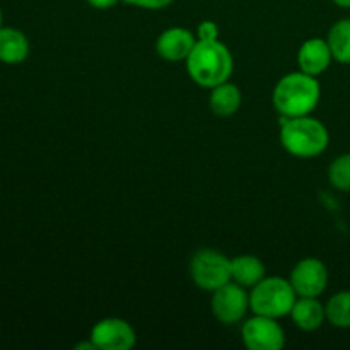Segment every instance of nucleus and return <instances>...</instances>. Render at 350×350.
<instances>
[{"instance_id": "1", "label": "nucleus", "mask_w": 350, "mask_h": 350, "mask_svg": "<svg viewBox=\"0 0 350 350\" xmlns=\"http://www.w3.org/2000/svg\"><path fill=\"white\" fill-rule=\"evenodd\" d=\"M320 98L321 85L318 79L303 70L280 77L272 91L273 108L286 118L311 115L317 109Z\"/></svg>"}, {"instance_id": "2", "label": "nucleus", "mask_w": 350, "mask_h": 350, "mask_svg": "<svg viewBox=\"0 0 350 350\" xmlns=\"http://www.w3.org/2000/svg\"><path fill=\"white\" fill-rule=\"evenodd\" d=\"M185 62L191 81L207 89L229 81L234 70V58L231 50L219 40L197 41Z\"/></svg>"}, {"instance_id": "3", "label": "nucleus", "mask_w": 350, "mask_h": 350, "mask_svg": "<svg viewBox=\"0 0 350 350\" xmlns=\"http://www.w3.org/2000/svg\"><path fill=\"white\" fill-rule=\"evenodd\" d=\"M330 144V132L311 115L280 120V146L291 156L313 159L321 156Z\"/></svg>"}, {"instance_id": "4", "label": "nucleus", "mask_w": 350, "mask_h": 350, "mask_svg": "<svg viewBox=\"0 0 350 350\" xmlns=\"http://www.w3.org/2000/svg\"><path fill=\"white\" fill-rule=\"evenodd\" d=\"M297 294L289 279L284 277H263L250 293V310L253 314L280 318L287 317L293 311Z\"/></svg>"}, {"instance_id": "5", "label": "nucleus", "mask_w": 350, "mask_h": 350, "mask_svg": "<svg viewBox=\"0 0 350 350\" xmlns=\"http://www.w3.org/2000/svg\"><path fill=\"white\" fill-rule=\"evenodd\" d=\"M190 277L197 287L214 293L231 282V258L217 250H198L190 260Z\"/></svg>"}, {"instance_id": "6", "label": "nucleus", "mask_w": 350, "mask_h": 350, "mask_svg": "<svg viewBox=\"0 0 350 350\" xmlns=\"http://www.w3.org/2000/svg\"><path fill=\"white\" fill-rule=\"evenodd\" d=\"M212 314L222 325H236L245 320L250 310V294L246 287L236 282H228L212 293Z\"/></svg>"}, {"instance_id": "7", "label": "nucleus", "mask_w": 350, "mask_h": 350, "mask_svg": "<svg viewBox=\"0 0 350 350\" xmlns=\"http://www.w3.org/2000/svg\"><path fill=\"white\" fill-rule=\"evenodd\" d=\"M243 344L250 350H280L286 345V332L277 318L253 314L241 328Z\"/></svg>"}, {"instance_id": "8", "label": "nucleus", "mask_w": 350, "mask_h": 350, "mask_svg": "<svg viewBox=\"0 0 350 350\" xmlns=\"http://www.w3.org/2000/svg\"><path fill=\"white\" fill-rule=\"evenodd\" d=\"M92 344L99 350H130L137 344L132 325L122 318H105L92 327Z\"/></svg>"}, {"instance_id": "9", "label": "nucleus", "mask_w": 350, "mask_h": 350, "mask_svg": "<svg viewBox=\"0 0 350 350\" xmlns=\"http://www.w3.org/2000/svg\"><path fill=\"white\" fill-rule=\"evenodd\" d=\"M289 280L299 297H320L328 287V269L321 260L303 258L294 265Z\"/></svg>"}, {"instance_id": "10", "label": "nucleus", "mask_w": 350, "mask_h": 350, "mask_svg": "<svg viewBox=\"0 0 350 350\" xmlns=\"http://www.w3.org/2000/svg\"><path fill=\"white\" fill-rule=\"evenodd\" d=\"M197 41V34L187 27H170L157 36L156 51L167 62H185Z\"/></svg>"}, {"instance_id": "11", "label": "nucleus", "mask_w": 350, "mask_h": 350, "mask_svg": "<svg viewBox=\"0 0 350 350\" xmlns=\"http://www.w3.org/2000/svg\"><path fill=\"white\" fill-rule=\"evenodd\" d=\"M332 62H334V55L328 46L327 38H310L301 44L299 51H297L299 70L314 75V77L327 72Z\"/></svg>"}, {"instance_id": "12", "label": "nucleus", "mask_w": 350, "mask_h": 350, "mask_svg": "<svg viewBox=\"0 0 350 350\" xmlns=\"http://www.w3.org/2000/svg\"><path fill=\"white\" fill-rule=\"evenodd\" d=\"M294 325L304 332H314L327 321V311L318 297H299L289 314Z\"/></svg>"}, {"instance_id": "13", "label": "nucleus", "mask_w": 350, "mask_h": 350, "mask_svg": "<svg viewBox=\"0 0 350 350\" xmlns=\"http://www.w3.org/2000/svg\"><path fill=\"white\" fill-rule=\"evenodd\" d=\"M29 55V40L16 27H0V62L7 65L23 64Z\"/></svg>"}, {"instance_id": "14", "label": "nucleus", "mask_w": 350, "mask_h": 350, "mask_svg": "<svg viewBox=\"0 0 350 350\" xmlns=\"http://www.w3.org/2000/svg\"><path fill=\"white\" fill-rule=\"evenodd\" d=\"M241 91H239L238 85L232 84V82L226 81L211 89L208 106H211L212 113H214L215 116H221V118L232 116L239 108H241Z\"/></svg>"}, {"instance_id": "15", "label": "nucleus", "mask_w": 350, "mask_h": 350, "mask_svg": "<svg viewBox=\"0 0 350 350\" xmlns=\"http://www.w3.org/2000/svg\"><path fill=\"white\" fill-rule=\"evenodd\" d=\"M265 277V265L258 256L239 255L231 258V280L252 289Z\"/></svg>"}, {"instance_id": "16", "label": "nucleus", "mask_w": 350, "mask_h": 350, "mask_svg": "<svg viewBox=\"0 0 350 350\" xmlns=\"http://www.w3.org/2000/svg\"><path fill=\"white\" fill-rule=\"evenodd\" d=\"M327 43L330 46L334 60L338 64H350V17L337 21L327 34Z\"/></svg>"}, {"instance_id": "17", "label": "nucleus", "mask_w": 350, "mask_h": 350, "mask_svg": "<svg viewBox=\"0 0 350 350\" xmlns=\"http://www.w3.org/2000/svg\"><path fill=\"white\" fill-rule=\"evenodd\" d=\"M327 321L335 328L347 330L350 328V291H340L328 299Z\"/></svg>"}, {"instance_id": "18", "label": "nucleus", "mask_w": 350, "mask_h": 350, "mask_svg": "<svg viewBox=\"0 0 350 350\" xmlns=\"http://www.w3.org/2000/svg\"><path fill=\"white\" fill-rule=\"evenodd\" d=\"M328 181L338 191H350V152L332 161L328 167Z\"/></svg>"}, {"instance_id": "19", "label": "nucleus", "mask_w": 350, "mask_h": 350, "mask_svg": "<svg viewBox=\"0 0 350 350\" xmlns=\"http://www.w3.org/2000/svg\"><path fill=\"white\" fill-rule=\"evenodd\" d=\"M198 41H214L219 40V27L214 21H202L197 27Z\"/></svg>"}, {"instance_id": "20", "label": "nucleus", "mask_w": 350, "mask_h": 350, "mask_svg": "<svg viewBox=\"0 0 350 350\" xmlns=\"http://www.w3.org/2000/svg\"><path fill=\"white\" fill-rule=\"evenodd\" d=\"M130 5H135L139 9H147V10H159L164 7L171 5L174 0H125Z\"/></svg>"}, {"instance_id": "21", "label": "nucleus", "mask_w": 350, "mask_h": 350, "mask_svg": "<svg viewBox=\"0 0 350 350\" xmlns=\"http://www.w3.org/2000/svg\"><path fill=\"white\" fill-rule=\"evenodd\" d=\"M85 2H88L91 7H94V9L106 10V9H111V7H115L116 3L122 2V0H85Z\"/></svg>"}, {"instance_id": "22", "label": "nucleus", "mask_w": 350, "mask_h": 350, "mask_svg": "<svg viewBox=\"0 0 350 350\" xmlns=\"http://www.w3.org/2000/svg\"><path fill=\"white\" fill-rule=\"evenodd\" d=\"M332 2L338 7H344V9H350V0H332Z\"/></svg>"}, {"instance_id": "23", "label": "nucleus", "mask_w": 350, "mask_h": 350, "mask_svg": "<svg viewBox=\"0 0 350 350\" xmlns=\"http://www.w3.org/2000/svg\"><path fill=\"white\" fill-rule=\"evenodd\" d=\"M2 23H3V14H2V9H0V27H2Z\"/></svg>"}]
</instances>
